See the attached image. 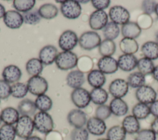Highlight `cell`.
Masks as SVG:
<instances>
[{"mask_svg": "<svg viewBox=\"0 0 158 140\" xmlns=\"http://www.w3.org/2000/svg\"><path fill=\"white\" fill-rule=\"evenodd\" d=\"M35 128L42 134H47L53 130L54 121L52 117L46 112H37L33 118Z\"/></svg>", "mask_w": 158, "mask_h": 140, "instance_id": "obj_1", "label": "cell"}, {"mask_svg": "<svg viewBox=\"0 0 158 140\" xmlns=\"http://www.w3.org/2000/svg\"><path fill=\"white\" fill-rule=\"evenodd\" d=\"M78 59L77 54L72 51H62L58 54L55 63L59 69L68 70L77 66Z\"/></svg>", "mask_w": 158, "mask_h": 140, "instance_id": "obj_2", "label": "cell"}, {"mask_svg": "<svg viewBox=\"0 0 158 140\" xmlns=\"http://www.w3.org/2000/svg\"><path fill=\"white\" fill-rule=\"evenodd\" d=\"M101 43V38L100 35L94 31H85L78 38L80 46L86 51H91L99 47Z\"/></svg>", "mask_w": 158, "mask_h": 140, "instance_id": "obj_3", "label": "cell"}, {"mask_svg": "<svg viewBox=\"0 0 158 140\" xmlns=\"http://www.w3.org/2000/svg\"><path fill=\"white\" fill-rule=\"evenodd\" d=\"M16 134L20 138L27 139L32 134L35 126L33 120L29 116L20 117L15 126Z\"/></svg>", "mask_w": 158, "mask_h": 140, "instance_id": "obj_4", "label": "cell"}, {"mask_svg": "<svg viewBox=\"0 0 158 140\" xmlns=\"http://www.w3.org/2000/svg\"><path fill=\"white\" fill-rule=\"evenodd\" d=\"M28 91L34 96L44 94L48 89V83L43 76L40 75L30 77L27 81Z\"/></svg>", "mask_w": 158, "mask_h": 140, "instance_id": "obj_5", "label": "cell"}, {"mask_svg": "<svg viewBox=\"0 0 158 140\" xmlns=\"http://www.w3.org/2000/svg\"><path fill=\"white\" fill-rule=\"evenodd\" d=\"M78 43V37L77 33L70 30L64 31L60 35L58 44L63 51H71Z\"/></svg>", "mask_w": 158, "mask_h": 140, "instance_id": "obj_6", "label": "cell"}, {"mask_svg": "<svg viewBox=\"0 0 158 140\" xmlns=\"http://www.w3.org/2000/svg\"><path fill=\"white\" fill-rule=\"evenodd\" d=\"M81 7L78 1H65L60 6V12L68 19H76L81 13Z\"/></svg>", "mask_w": 158, "mask_h": 140, "instance_id": "obj_7", "label": "cell"}, {"mask_svg": "<svg viewBox=\"0 0 158 140\" xmlns=\"http://www.w3.org/2000/svg\"><path fill=\"white\" fill-rule=\"evenodd\" d=\"M109 16L111 22L122 25L128 22L130 18L129 11L124 7L118 5L110 7Z\"/></svg>", "mask_w": 158, "mask_h": 140, "instance_id": "obj_8", "label": "cell"}, {"mask_svg": "<svg viewBox=\"0 0 158 140\" xmlns=\"http://www.w3.org/2000/svg\"><path fill=\"white\" fill-rule=\"evenodd\" d=\"M73 104L79 109L86 107L91 102L89 93L83 88L74 89L70 95Z\"/></svg>", "mask_w": 158, "mask_h": 140, "instance_id": "obj_9", "label": "cell"}, {"mask_svg": "<svg viewBox=\"0 0 158 140\" xmlns=\"http://www.w3.org/2000/svg\"><path fill=\"white\" fill-rule=\"evenodd\" d=\"M135 96L139 102L148 105L156 100L157 93L153 88L144 84L137 88Z\"/></svg>", "mask_w": 158, "mask_h": 140, "instance_id": "obj_10", "label": "cell"}, {"mask_svg": "<svg viewBox=\"0 0 158 140\" xmlns=\"http://www.w3.org/2000/svg\"><path fill=\"white\" fill-rule=\"evenodd\" d=\"M129 90V85L127 81L122 78H117L109 84V91L114 98H122L125 96Z\"/></svg>", "mask_w": 158, "mask_h": 140, "instance_id": "obj_11", "label": "cell"}, {"mask_svg": "<svg viewBox=\"0 0 158 140\" xmlns=\"http://www.w3.org/2000/svg\"><path fill=\"white\" fill-rule=\"evenodd\" d=\"M108 23V15L104 10H96L89 18V25L91 29L99 30L103 29Z\"/></svg>", "mask_w": 158, "mask_h": 140, "instance_id": "obj_12", "label": "cell"}, {"mask_svg": "<svg viewBox=\"0 0 158 140\" xmlns=\"http://www.w3.org/2000/svg\"><path fill=\"white\" fill-rule=\"evenodd\" d=\"M3 21L6 27L10 29H18L24 23L22 15L19 12L14 10H9L6 12Z\"/></svg>", "mask_w": 158, "mask_h": 140, "instance_id": "obj_13", "label": "cell"}, {"mask_svg": "<svg viewBox=\"0 0 158 140\" xmlns=\"http://www.w3.org/2000/svg\"><path fill=\"white\" fill-rule=\"evenodd\" d=\"M67 121L70 125L75 128H83L86 125L87 116L86 114L80 109H72L67 115Z\"/></svg>", "mask_w": 158, "mask_h": 140, "instance_id": "obj_14", "label": "cell"}, {"mask_svg": "<svg viewBox=\"0 0 158 140\" xmlns=\"http://www.w3.org/2000/svg\"><path fill=\"white\" fill-rule=\"evenodd\" d=\"M97 66L104 74L114 73L118 68L117 60L112 56L102 57L98 61Z\"/></svg>", "mask_w": 158, "mask_h": 140, "instance_id": "obj_15", "label": "cell"}, {"mask_svg": "<svg viewBox=\"0 0 158 140\" xmlns=\"http://www.w3.org/2000/svg\"><path fill=\"white\" fill-rule=\"evenodd\" d=\"M57 49L53 45H46L39 52V59L45 65H49L55 62L58 55Z\"/></svg>", "mask_w": 158, "mask_h": 140, "instance_id": "obj_16", "label": "cell"}, {"mask_svg": "<svg viewBox=\"0 0 158 140\" xmlns=\"http://www.w3.org/2000/svg\"><path fill=\"white\" fill-rule=\"evenodd\" d=\"M107 126L104 120L96 117L89 118L86 122V130L94 136H101L106 132Z\"/></svg>", "mask_w": 158, "mask_h": 140, "instance_id": "obj_17", "label": "cell"}, {"mask_svg": "<svg viewBox=\"0 0 158 140\" xmlns=\"http://www.w3.org/2000/svg\"><path fill=\"white\" fill-rule=\"evenodd\" d=\"M22 74L20 68L15 65H9L5 67L2 72L3 80L9 84L17 83L21 78Z\"/></svg>", "mask_w": 158, "mask_h": 140, "instance_id": "obj_18", "label": "cell"}, {"mask_svg": "<svg viewBox=\"0 0 158 140\" xmlns=\"http://www.w3.org/2000/svg\"><path fill=\"white\" fill-rule=\"evenodd\" d=\"M138 59L133 54H123L119 56L117 63L118 68L124 72H131L136 67Z\"/></svg>", "mask_w": 158, "mask_h": 140, "instance_id": "obj_19", "label": "cell"}, {"mask_svg": "<svg viewBox=\"0 0 158 140\" xmlns=\"http://www.w3.org/2000/svg\"><path fill=\"white\" fill-rule=\"evenodd\" d=\"M85 81V77L83 73L78 70L70 72L66 76V83L72 88L77 89L81 88Z\"/></svg>", "mask_w": 158, "mask_h": 140, "instance_id": "obj_20", "label": "cell"}, {"mask_svg": "<svg viewBox=\"0 0 158 140\" xmlns=\"http://www.w3.org/2000/svg\"><path fill=\"white\" fill-rule=\"evenodd\" d=\"M109 107L112 113L117 117L124 116L128 112V106L122 98H114L110 102Z\"/></svg>", "mask_w": 158, "mask_h": 140, "instance_id": "obj_21", "label": "cell"}, {"mask_svg": "<svg viewBox=\"0 0 158 140\" xmlns=\"http://www.w3.org/2000/svg\"><path fill=\"white\" fill-rule=\"evenodd\" d=\"M87 81L89 84L94 88H102L106 81V78L105 75L99 69H94L88 73Z\"/></svg>", "mask_w": 158, "mask_h": 140, "instance_id": "obj_22", "label": "cell"}, {"mask_svg": "<svg viewBox=\"0 0 158 140\" xmlns=\"http://www.w3.org/2000/svg\"><path fill=\"white\" fill-rule=\"evenodd\" d=\"M141 30L136 22L130 21L123 25L121 28V33L124 38L135 39L140 35Z\"/></svg>", "mask_w": 158, "mask_h": 140, "instance_id": "obj_23", "label": "cell"}, {"mask_svg": "<svg viewBox=\"0 0 158 140\" xmlns=\"http://www.w3.org/2000/svg\"><path fill=\"white\" fill-rule=\"evenodd\" d=\"M1 117L2 121L4 124L13 125L17 123L20 117L19 112L17 109L12 107H7L4 108L1 112Z\"/></svg>", "mask_w": 158, "mask_h": 140, "instance_id": "obj_24", "label": "cell"}, {"mask_svg": "<svg viewBox=\"0 0 158 140\" xmlns=\"http://www.w3.org/2000/svg\"><path fill=\"white\" fill-rule=\"evenodd\" d=\"M122 126L129 134L137 133L140 129V124L138 120L133 115L126 116L122 123Z\"/></svg>", "mask_w": 158, "mask_h": 140, "instance_id": "obj_25", "label": "cell"}, {"mask_svg": "<svg viewBox=\"0 0 158 140\" xmlns=\"http://www.w3.org/2000/svg\"><path fill=\"white\" fill-rule=\"evenodd\" d=\"M36 107L35 102L29 99L22 100L18 104L17 110L22 116L34 115L36 111Z\"/></svg>", "mask_w": 158, "mask_h": 140, "instance_id": "obj_26", "label": "cell"}, {"mask_svg": "<svg viewBox=\"0 0 158 140\" xmlns=\"http://www.w3.org/2000/svg\"><path fill=\"white\" fill-rule=\"evenodd\" d=\"M141 51L144 57L151 60L158 59V44L149 41L145 42L141 47Z\"/></svg>", "mask_w": 158, "mask_h": 140, "instance_id": "obj_27", "label": "cell"}, {"mask_svg": "<svg viewBox=\"0 0 158 140\" xmlns=\"http://www.w3.org/2000/svg\"><path fill=\"white\" fill-rule=\"evenodd\" d=\"M119 47L122 52L125 54H134L139 49V45L135 39L123 38L119 43Z\"/></svg>", "mask_w": 158, "mask_h": 140, "instance_id": "obj_28", "label": "cell"}, {"mask_svg": "<svg viewBox=\"0 0 158 140\" xmlns=\"http://www.w3.org/2000/svg\"><path fill=\"white\" fill-rule=\"evenodd\" d=\"M38 10L41 18L48 20L55 18L59 12L57 6L51 3H45L41 5Z\"/></svg>", "mask_w": 158, "mask_h": 140, "instance_id": "obj_29", "label": "cell"}, {"mask_svg": "<svg viewBox=\"0 0 158 140\" xmlns=\"http://www.w3.org/2000/svg\"><path fill=\"white\" fill-rule=\"evenodd\" d=\"M91 101L96 105L104 104L109 97L107 92L102 88H93L89 93Z\"/></svg>", "mask_w": 158, "mask_h": 140, "instance_id": "obj_30", "label": "cell"}, {"mask_svg": "<svg viewBox=\"0 0 158 140\" xmlns=\"http://www.w3.org/2000/svg\"><path fill=\"white\" fill-rule=\"evenodd\" d=\"M26 71L31 76L39 75L43 70V64L38 58L29 59L25 65Z\"/></svg>", "mask_w": 158, "mask_h": 140, "instance_id": "obj_31", "label": "cell"}, {"mask_svg": "<svg viewBox=\"0 0 158 140\" xmlns=\"http://www.w3.org/2000/svg\"><path fill=\"white\" fill-rule=\"evenodd\" d=\"M98 50L99 54L102 56H112L116 51V44L114 41L109 39H104L101 41Z\"/></svg>", "mask_w": 158, "mask_h": 140, "instance_id": "obj_32", "label": "cell"}, {"mask_svg": "<svg viewBox=\"0 0 158 140\" xmlns=\"http://www.w3.org/2000/svg\"><path fill=\"white\" fill-rule=\"evenodd\" d=\"M136 67L139 72L146 76L152 73L155 66L152 60L146 57H142L138 60Z\"/></svg>", "mask_w": 158, "mask_h": 140, "instance_id": "obj_33", "label": "cell"}, {"mask_svg": "<svg viewBox=\"0 0 158 140\" xmlns=\"http://www.w3.org/2000/svg\"><path fill=\"white\" fill-rule=\"evenodd\" d=\"M106 136L108 140H125L127 133L122 126L115 125L109 129Z\"/></svg>", "mask_w": 158, "mask_h": 140, "instance_id": "obj_34", "label": "cell"}, {"mask_svg": "<svg viewBox=\"0 0 158 140\" xmlns=\"http://www.w3.org/2000/svg\"><path fill=\"white\" fill-rule=\"evenodd\" d=\"M103 35L106 39L113 41L116 39L120 34V28L116 23L109 22L102 29Z\"/></svg>", "mask_w": 158, "mask_h": 140, "instance_id": "obj_35", "label": "cell"}, {"mask_svg": "<svg viewBox=\"0 0 158 140\" xmlns=\"http://www.w3.org/2000/svg\"><path fill=\"white\" fill-rule=\"evenodd\" d=\"M36 107L41 112L50 110L52 107V101L48 95L42 94L37 96L35 101Z\"/></svg>", "mask_w": 158, "mask_h": 140, "instance_id": "obj_36", "label": "cell"}, {"mask_svg": "<svg viewBox=\"0 0 158 140\" xmlns=\"http://www.w3.org/2000/svg\"><path fill=\"white\" fill-rule=\"evenodd\" d=\"M150 113L149 106L143 103L138 102L135 104L132 109V114L138 120L145 119Z\"/></svg>", "mask_w": 158, "mask_h": 140, "instance_id": "obj_37", "label": "cell"}, {"mask_svg": "<svg viewBox=\"0 0 158 140\" xmlns=\"http://www.w3.org/2000/svg\"><path fill=\"white\" fill-rule=\"evenodd\" d=\"M127 83L129 86L133 88H138L145 84V76L139 72L131 73L127 78Z\"/></svg>", "mask_w": 158, "mask_h": 140, "instance_id": "obj_38", "label": "cell"}, {"mask_svg": "<svg viewBox=\"0 0 158 140\" xmlns=\"http://www.w3.org/2000/svg\"><path fill=\"white\" fill-rule=\"evenodd\" d=\"M94 62L93 59L88 56L83 55L78 59L77 67L82 73L90 72L93 67Z\"/></svg>", "mask_w": 158, "mask_h": 140, "instance_id": "obj_39", "label": "cell"}, {"mask_svg": "<svg viewBox=\"0 0 158 140\" xmlns=\"http://www.w3.org/2000/svg\"><path fill=\"white\" fill-rule=\"evenodd\" d=\"M35 3V0H14L13 6L17 11L25 13L32 10Z\"/></svg>", "mask_w": 158, "mask_h": 140, "instance_id": "obj_40", "label": "cell"}, {"mask_svg": "<svg viewBox=\"0 0 158 140\" xmlns=\"http://www.w3.org/2000/svg\"><path fill=\"white\" fill-rule=\"evenodd\" d=\"M27 85L23 83L17 82L11 86V95L15 98H23L28 93Z\"/></svg>", "mask_w": 158, "mask_h": 140, "instance_id": "obj_41", "label": "cell"}, {"mask_svg": "<svg viewBox=\"0 0 158 140\" xmlns=\"http://www.w3.org/2000/svg\"><path fill=\"white\" fill-rule=\"evenodd\" d=\"M15 128L13 125L4 124L0 128V140H14L16 136Z\"/></svg>", "mask_w": 158, "mask_h": 140, "instance_id": "obj_42", "label": "cell"}, {"mask_svg": "<svg viewBox=\"0 0 158 140\" xmlns=\"http://www.w3.org/2000/svg\"><path fill=\"white\" fill-rule=\"evenodd\" d=\"M24 23L29 25H36L40 22L41 16L38 13V10L32 9L28 12L23 13L22 14Z\"/></svg>", "mask_w": 158, "mask_h": 140, "instance_id": "obj_43", "label": "cell"}, {"mask_svg": "<svg viewBox=\"0 0 158 140\" xmlns=\"http://www.w3.org/2000/svg\"><path fill=\"white\" fill-rule=\"evenodd\" d=\"M89 132L85 128H74L70 133L71 140H88Z\"/></svg>", "mask_w": 158, "mask_h": 140, "instance_id": "obj_44", "label": "cell"}, {"mask_svg": "<svg viewBox=\"0 0 158 140\" xmlns=\"http://www.w3.org/2000/svg\"><path fill=\"white\" fill-rule=\"evenodd\" d=\"M136 23L141 30H146L152 26L153 20L150 15L143 13L138 16Z\"/></svg>", "mask_w": 158, "mask_h": 140, "instance_id": "obj_45", "label": "cell"}, {"mask_svg": "<svg viewBox=\"0 0 158 140\" xmlns=\"http://www.w3.org/2000/svg\"><path fill=\"white\" fill-rule=\"evenodd\" d=\"M111 114L112 112L109 105L105 104L98 105L95 111L96 117L104 121L110 117Z\"/></svg>", "mask_w": 158, "mask_h": 140, "instance_id": "obj_46", "label": "cell"}, {"mask_svg": "<svg viewBox=\"0 0 158 140\" xmlns=\"http://www.w3.org/2000/svg\"><path fill=\"white\" fill-rule=\"evenodd\" d=\"M135 140H156V134L151 129H143L137 133Z\"/></svg>", "mask_w": 158, "mask_h": 140, "instance_id": "obj_47", "label": "cell"}, {"mask_svg": "<svg viewBox=\"0 0 158 140\" xmlns=\"http://www.w3.org/2000/svg\"><path fill=\"white\" fill-rule=\"evenodd\" d=\"M11 95V86L4 80H0V99H7Z\"/></svg>", "mask_w": 158, "mask_h": 140, "instance_id": "obj_48", "label": "cell"}, {"mask_svg": "<svg viewBox=\"0 0 158 140\" xmlns=\"http://www.w3.org/2000/svg\"><path fill=\"white\" fill-rule=\"evenodd\" d=\"M157 3L154 1L151 0H145L142 1L141 9L143 13L150 15L155 12V9Z\"/></svg>", "mask_w": 158, "mask_h": 140, "instance_id": "obj_49", "label": "cell"}, {"mask_svg": "<svg viewBox=\"0 0 158 140\" xmlns=\"http://www.w3.org/2000/svg\"><path fill=\"white\" fill-rule=\"evenodd\" d=\"M93 6L96 10H104V9H107L110 4V0H91V1Z\"/></svg>", "mask_w": 158, "mask_h": 140, "instance_id": "obj_50", "label": "cell"}, {"mask_svg": "<svg viewBox=\"0 0 158 140\" xmlns=\"http://www.w3.org/2000/svg\"><path fill=\"white\" fill-rule=\"evenodd\" d=\"M44 140H64V139L60 132H59L58 131L52 130L46 134Z\"/></svg>", "mask_w": 158, "mask_h": 140, "instance_id": "obj_51", "label": "cell"}, {"mask_svg": "<svg viewBox=\"0 0 158 140\" xmlns=\"http://www.w3.org/2000/svg\"><path fill=\"white\" fill-rule=\"evenodd\" d=\"M149 109L151 113L156 118H158V99L150 104Z\"/></svg>", "mask_w": 158, "mask_h": 140, "instance_id": "obj_52", "label": "cell"}, {"mask_svg": "<svg viewBox=\"0 0 158 140\" xmlns=\"http://www.w3.org/2000/svg\"><path fill=\"white\" fill-rule=\"evenodd\" d=\"M151 129L156 134L158 135V118H156L151 125Z\"/></svg>", "mask_w": 158, "mask_h": 140, "instance_id": "obj_53", "label": "cell"}, {"mask_svg": "<svg viewBox=\"0 0 158 140\" xmlns=\"http://www.w3.org/2000/svg\"><path fill=\"white\" fill-rule=\"evenodd\" d=\"M152 75L154 80H156L157 81H158V65L154 67V69L152 72Z\"/></svg>", "mask_w": 158, "mask_h": 140, "instance_id": "obj_54", "label": "cell"}, {"mask_svg": "<svg viewBox=\"0 0 158 140\" xmlns=\"http://www.w3.org/2000/svg\"><path fill=\"white\" fill-rule=\"evenodd\" d=\"M5 13H6V9L4 6L2 4H0V19L4 17Z\"/></svg>", "mask_w": 158, "mask_h": 140, "instance_id": "obj_55", "label": "cell"}, {"mask_svg": "<svg viewBox=\"0 0 158 140\" xmlns=\"http://www.w3.org/2000/svg\"><path fill=\"white\" fill-rule=\"evenodd\" d=\"M25 140H42V139L37 136H31Z\"/></svg>", "mask_w": 158, "mask_h": 140, "instance_id": "obj_56", "label": "cell"}, {"mask_svg": "<svg viewBox=\"0 0 158 140\" xmlns=\"http://www.w3.org/2000/svg\"><path fill=\"white\" fill-rule=\"evenodd\" d=\"M155 13L157 15V16L158 17V3H157L156 6V9H155Z\"/></svg>", "mask_w": 158, "mask_h": 140, "instance_id": "obj_57", "label": "cell"}, {"mask_svg": "<svg viewBox=\"0 0 158 140\" xmlns=\"http://www.w3.org/2000/svg\"><path fill=\"white\" fill-rule=\"evenodd\" d=\"M78 1L79 3L81 2V3H83V4H86V3L88 2L89 1Z\"/></svg>", "mask_w": 158, "mask_h": 140, "instance_id": "obj_58", "label": "cell"}, {"mask_svg": "<svg viewBox=\"0 0 158 140\" xmlns=\"http://www.w3.org/2000/svg\"><path fill=\"white\" fill-rule=\"evenodd\" d=\"M156 43L158 44V32L156 35Z\"/></svg>", "mask_w": 158, "mask_h": 140, "instance_id": "obj_59", "label": "cell"}, {"mask_svg": "<svg viewBox=\"0 0 158 140\" xmlns=\"http://www.w3.org/2000/svg\"><path fill=\"white\" fill-rule=\"evenodd\" d=\"M64 1H56V2H60V3H61V4H62V3H64Z\"/></svg>", "mask_w": 158, "mask_h": 140, "instance_id": "obj_60", "label": "cell"}, {"mask_svg": "<svg viewBox=\"0 0 158 140\" xmlns=\"http://www.w3.org/2000/svg\"><path fill=\"white\" fill-rule=\"evenodd\" d=\"M97 140H108L107 138H100V139H98Z\"/></svg>", "mask_w": 158, "mask_h": 140, "instance_id": "obj_61", "label": "cell"}, {"mask_svg": "<svg viewBox=\"0 0 158 140\" xmlns=\"http://www.w3.org/2000/svg\"><path fill=\"white\" fill-rule=\"evenodd\" d=\"M1 122H2V120H1V115H0V125L1 124Z\"/></svg>", "mask_w": 158, "mask_h": 140, "instance_id": "obj_62", "label": "cell"}]
</instances>
